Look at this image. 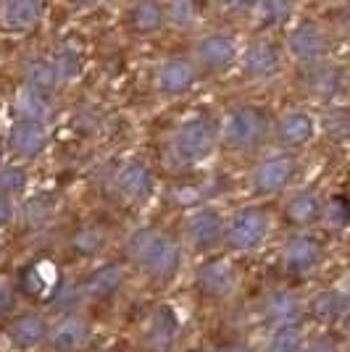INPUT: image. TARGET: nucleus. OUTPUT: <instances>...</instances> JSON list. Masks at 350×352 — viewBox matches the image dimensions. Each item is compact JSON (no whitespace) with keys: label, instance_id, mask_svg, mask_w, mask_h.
<instances>
[{"label":"nucleus","instance_id":"obj_1","mask_svg":"<svg viewBox=\"0 0 350 352\" xmlns=\"http://www.w3.org/2000/svg\"><path fill=\"white\" fill-rule=\"evenodd\" d=\"M130 258L145 265L147 271L158 279H169L179 265V250L166 234H161L156 229H143L130 236Z\"/></svg>","mask_w":350,"mask_h":352},{"label":"nucleus","instance_id":"obj_2","mask_svg":"<svg viewBox=\"0 0 350 352\" xmlns=\"http://www.w3.org/2000/svg\"><path fill=\"white\" fill-rule=\"evenodd\" d=\"M266 232H269V216L258 208H245L232 219L229 229H227V239H229L232 248L250 250L261 245Z\"/></svg>","mask_w":350,"mask_h":352},{"label":"nucleus","instance_id":"obj_3","mask_svg":"<svg viewBox=\"0 0 350 352\" xmlns=\"http://www.w3.org/2000/svg\"><path fill=\"white\" fill-rule=\"evenodd\" d=\"M237 284V274L229 261H211L198 271V287L208 297H227Z\"/></svg>","mask_w":350,"mask_h":352},{"label":"nucleus","instance_id":"obj_4","mask_svg":"<svg viewBox=\"0 0 350 352\" xmlns=\"http://www.w3.org/2000/svg\"><path fill=\"white\" fill-rule=\"evenodd\" d=\"M90 339V326L88 321L76 318V316H69L53 329L50 334V342L59 352H76L88 344Z\"/></svg>","mask_w":350,"mask_h":352},{"label":"nucleus","instance_id":"obj_5","mask_svg":"<svg viewBox=\"0 0 350 352\" xmlns=\"http://www.w3.org/2000/svg\"><path fill=\"white\" fill-rule=\"evenodd\" d=\"M176 331H179V326H176L174 313L169 308H163L158 316L153 318L150 329H147L145 347L150 352H169L176 342Z\"/></svg>","mask_w":350,"mask_h":352},{"label":"nucleus","instance_id":"obj_6","mask_svg":"<svg viewBox=\"0 0 350 352\" xmlns=\"http://www.w3.org/2000/svg\"><path fill=\"white\" fill-rule=\"evenodd\" d=\"M321 261V245L313 236H295L285 248V265L292 271H311Z\"/></svg>","mask_w":350,"mask_h":352},{"label":"nucleus","instance_id":"obj_7","mask_svg":"<svg viewBox=\"0 0 350 352\" xmlns=\"http://www.w3.org/2000/svg\"><path fill=\"white\" fill-rule=\"evenodd\" d=\"M221 219L211 210H203V213H195L190 219V226H187V236L192 239V245L198 248H208L214 245L216 239H221Z\"/></svg>","mask_w":350,"mask_h":352},{"label":"nucleus","instance_id":"obj_8","mask_svg":"<svg viewBox=\"0 0 350 352\" xmlns=\"http://www.w3.org/2000/svg\"><path fill=\"white\" fill-rule=\"evenodd\" d=\"M48 334V329H45V321L40 316H21V318H16L14 326H11V331H8V337L14 342L16 347H34V344H40Z\"/></svg>","mask_w":350,"mask_h":352},{"label":"nucleus","instance_id":"obj_9","mask_svg":"<svg viewBox=\"0 0 350 352\" xmlns=\"http://www.w3.org/2000/svg\"><path fill=\"white\" fill-rule=\"evenodd\" d=\"M121 281H124L121 268H116V265H105V268L95 271V274L90 276L88 292L92 294V297H98V300H105V297H111V294L121 287Z\"/></svg>","mask_w":350,"mask_h":352},{"label":"nucleus","instance_id":"obj_10","mask_svg":"<svg viewBox=\"0 0 350 352\" xmlns=\"http://www.w3.org/2000/svg\"><path fill=\"white\" fill-rule=\"evenodd\" d=\"M290 171H292V166L287 161L266 163V166L258 168V174H256V184H258V190L261 192H277L287 184Z\"/></svg>","mask_w":350,"mask_h":352},{"label":"nucleus","instance_id":"obj_11","mask_svg":"<svg viewBox=\"0 0 350 352\" xmlns=\"http://www.w3.org/2000/svg\"><path fill=\"white\" fill-rule=\"evenodd\" d=\"M119 190L124 192L130 200H143L150 192V176L143 166H130L124 174L119 176Z\"/></svg>","mask_w":350,"mask_h":352},{"label":"nucleus","instance_id":"obj_12","mask_svg":"<svg viewBox=\"0 0 350 352\" xmlns=\"http://www.w3.org/2000/svg\"><path fill=\"white\" fill-rule=\"evenodd\" d=\"M266 313H269V318H274V321L287 323L300 313V305H298V300H295L290 292H274L266 300Z\"/></svg>","mask_w":350,"mask_h":352},{"label":"nucleus","instance_id":"obj_13","mask_svg":"<svg viewBox=\"0 0 350 352\" xmlns=\"http://www.w3.org/2000/svg\"><path fill=\"white\" fill-rule=\"evenodd\" d=\"M300 344H303L300 329L287 321L271 334V339H269V352H298Z\"/></svg>","mask_w":350,"mask_h":352},{"label":"nucleus","instance_id":"obj_14","mask_svg":"<svg viewBox=\"0 0 350 352\" xmlns=\"http://www.w3.org/2000/svg\"><path fill=\"white\" fill-rule=\"evenodd\" d=\"M319 210H321L319 200L313 195H298L290 206H287V216L295 223H311V221L319 219Z\"/></svg>","mask_w":350,"mask_h":352},{"label":"nucleus","instance_id":"obj_15","mask_svg":"<svg viewBox=\"0 0 350 352\" xmlns=\"http://www.w3.org/2000/svg\"><path fill=\"white\" fill-rule=\"evenodd\" d=\"M345 310V297L337 292H321L316 300H313V313L319 316L321 321H337Z\"/></svg>","mask_w":350,"mask_h":352},{"label":"nucleus","instance_id":"obj_16","mask_svg":"<svg viewBox=\"0 0 350 352\" xmlns=\"http://www.w3.org/2000/svg\"><path fill=\"white\" fill-rule=\"evenodd\" d=\"M103 245H105V232L92 229V226L82 229V232H76L72 239V248L76 250L79 255H95L98 250H103Z\"/></svg>","mask_w":350,"mask_h":352},{"label":"nucleus","instance_id":"obj_17","mask_svg":"<svg viewBox=\"0 0 350 352\" xmlns=\"http://www.w3.org/2000/svg\"><path fill=\"white\" fill-rule=\"evenodd\" d=\"M211 142V134L205 132V129H187V132L182 134V140H179V150L185 153V155H200L205 147Z\"/></svg>","mask_w":350,"mask_h":352},{"label":"nucleus","instance_id":"obj_18","mask_svg":"<svg viewBox=\"0 0 350 352\" xmlns=\"http://www.w3.org/2000/svg\"><path fill=\"white\" fill-rule=\"evenodd\" d=\"M14 145L21 153H34V150H40V145H43V134H40V129H34V126H21V129H16Z\"/></svg>","mask_w":350,"mask_h":352},{"label":"nucleus","instance_id":"obj_19","mask_svg":"<svg viewBox=\"0 0 350 352\" xmlns=\"http://www.w3.org/2000/svg\"><path fill=\"white\" fill-rule=\"evenodd\" d=\"M285 140H290V142H300V140H306L308 134H311V124H308L306 118L295 116L290 118L287 124H285Z\"/></svg>","mask_w":350,"mask_h":352},{"label":"nucleus","instance_id":"obj_20","mask_svg":"<svg viewBox=\"0 0 350 352\" xmlns=\"http://www.w3.org/2000/svg\"><path fill=\"white\" fill-rule=\"evenodd\" d=\"M21 184H24V174L19 168H6L0 174V192L3 195H11V192L21 190Z\"/></svg>","mask_w":350,"mask_h":352},{"label":"nucleus","instance_id":"obj_21","mask_svg":"<svg viewBox=\"0 0 350 352\" xmlns=\"http://www.w3.org/2000/svg\"><path fill=\"white\" fill-rule=\"evenodd\" d=\"M232 134L234 140H240V142H250L256 137V124L250 118H237L232 126Z\"/></svg>","mask_w":350,"mask_h":352},{"label":"nucleus","instance_id":"obj_22","mask_svg":"<svg viewBox=\"0 0 350 352\" xmlns=\"http://www.w3.org/2000/svg\"><path fill=\"white\" fill-rule=\"evenodd\" d=\"M11 305H14V292H11V287H8V284H0V313L11 310Z\"/></svg>","mask_w":350,"mask_h":352},{"label":"nucleus","instance_id":"obj_23","mask_svg":"<svg viewBox=\"0 0 350 352\" xmlns=\"http://www.w3.org/2000/svg\"><path fill=\"white\" fill-rule=\"evenodd\" d=\"M8 219H11V206L0 197V226H6L8 223Z\"/></svg>","mask_w":350,"mask_h":352},{"label":"nucleus","instance_id":"obj_24","mask_svg":"<svg viewBox=\"0 0 350 352\" xmlns=\"http://www.w3.org/2000/svg\"><path fill=\"white\" fill-rule=\"evenodd\" d=\"M306 352H335V347H332V342H313Z\"/></svg>","mask_w":350,"mask_h":352},{"label":"nucleus","instance_id":"obj_25","mask_svg":"<svg viewBox=\"0 0 350 352\" xmlns=\"http://www.w3.org/2000/svg\"><path fill=\"white\" fill-rule=\"evenodd\" d=\"M219 352H250L245 344H227L224 350H219Z\"/></svg>","mask_w":350,"mask_h":352}]
</instances>
